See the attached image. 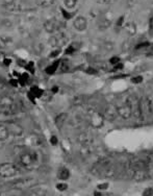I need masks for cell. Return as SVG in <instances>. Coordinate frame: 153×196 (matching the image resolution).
I'll use <instances>...</instances> for the list:
<instances>
[{
    "label": "cell",
    "mask_w": 153,
    "mask_h": 196,
    "mask_svg": "<svg viewBox=\"0 0 153 196\" xmlns=\"http://www.w3.org/2000/svg\"><path fill=\"white\" fill-rule=\"evenodd\" d=\"M128 174L132 179L136 181H142L148 177V173L146 170L144 159L134 158L128 163Z\"/></svg>",
    "instance_id": "1"
},
{
    "label": "cell",
    "mask_w": 153,
    "mask_h": 196,
    "mask_svg": "<svg viewBox=\"0 0 153 196\" xmlns=\"http://www.w3.org/2000/svg\"><path fill=\"white\" fill-rule=\"evenodd\" d=\"M20 173V168L13 163H3L0 164V177L11 178L17 176Z\"/></svg>",
    "instance_id": "2"
},
{
    "label": "cell",
    "mask_w": 153,
    "mask_h": 196,
    "mask_svg": "<svg viewBox=\"0 0 153 196\" xmlns=\"http://www.w3.org/2000/svg\"><path fill=\"white\" fill-rule=\"evenodd\" d=\"M140 110L142 119L145 120V121H148V120H150L153 117L151 102L148 97H142L140 99Z\"/></svg>",
    "instance_id": "3"
},
{
    "label": "cell",
    "mask_w": 153,
    "mask_h": 196,
    "mask_svg": "<svg viewBox=\"0 0 153 196\" xmlns=\"http://www.w3.org/2000/svg\"><path fill=\"white\" fill-rule=\"evenodd\" d=\"M36 163V158L31 152H25L20 156V164L25 168L31 169Z\"/></svg>",
    "instance_id": "4"
},
{
    "label": "cell",
    "mask_w": 153,
    "mask_h": 196,
    "mask_svg": "<svg viewBox=\"0 0 153 196\" xmlns=\"http://www.w3.org/2000/svg\"><path fill=\"white\" fill-rule=\"evenodd\" d=\"M116 109H117L118 115L121 118H123V119H128V118H130L132 116L129 101H127V102H125V103H121V105L116 108Z\"/></svg>",
    "instance_id": "5"
},
{
    "label": "cell",
    "mask_w": 153,
    "mask_h": 196,
    "mask_svg": "<svg viewBox=\"0 0 153 196\" xmlns=\"http://www.w3.org/2000/svg\"><path fill=\"white\" fill-rule=\"evenodd\" d=\"M129 105L131 108V114L136 119H142V116H141V110H140V100H138V98L133 97L130 98Z\"/></svg>",
    "instance_id": "6"
},
{
    "label": "cell",
    "mask_w": 153,
    "mask_h": 196,
    "mask_svg": "<svg viewBox=\"0 0 153 196\" xmlns=\"http://www.w3.org/2000/svg\"><path fill=\"white\" fill-rule=\"evenodd\" d=\"M145 165H146V170L148 173V177L153 176V154H149L146 156V159H144Z\"/></svg>",
    "instance_id": "7"
},
{
    "label": "cell",
    "mask_w": 153,
    "mask_h": 196,
    "mask_svg": "<svg viewBox=\"0 0 153 196\" xmlns=\"http://www.w3.org/2000/svg\"><path fill=\"white\" fill-rule=\"evenodd\" d=\"M87 20H85V17L79 16V17H77L76 19H75L74 27L76 28L77 30L82 31V30H85V28H87Z\"/></svg>",
    "instance_id": "8"
},
{
    "label": "cell",
    "mask_w": 153,
    "mask_h": 196,
    "mask_svg": "<svg viewBox=\"0 0 153 196\" xmlns=\"http://www.w3.org/2000/svg\"><path fill=\"white\" fill-rule=\"evenodd\" d=\"M43 94H44V91H43L41 88L36 87V86H34V87H31V89H30L29 93H28V97H29L30 99L34 101L36 98L42 97Z\"/></svg>",
    "instance_id": "9"
},
{
    "label": "cell",
    "mask_w": 153,
    "mask_h": 196,
    "mask_svg": "<svg viewBox=\"0 0 153 196\" xmlns=\"http://www.w3.org/2000/svg\"><path fill=\"white\" fill-rule=\"evenodd\" d=\"M60 61H58V60L55 61V62H53L52 64L49 65V66L45 69V72L49 75H52L58 68H60Z\"/></svg>",
    "instance_id": "10"
},
{
    "label": "cell",
    "mask_w": 153,
    "mask_h": 196,
    "mask_svg": "<svg viewBox=\"0 0 153 196\" xmlns=\"http://www.w3.org/2000/svg\"><path fill=\"white\" fill-rule=\"evenodd\" d=\"M9 127L3 124H0V141H4L9 138Z\"/></svg>",
    "instance_id": "11"
},
{
    "label": "cell",
    "mask_w": 153,
    "mask_h": 196,
    "mask_svg": "<svg viewBox=\"0 0 153 196\" xmlns=\"http://www.w3.org/2000/svg\"><path fill=\"white\" fill-rule=\"evenodd\" d=\"M69 177H70V171L68 169L65 168V167L60 169V171H58V178L62 179V181H66Z\"/></svg>",
    "instance_id": "12"
},
{
    "label": "cell",
    "mask_w": 153,
    "mask_h": 196,
    "mask_svg": "<svg viewBox=\"0 0 153 196\" xmlns=\"http://www.w3.org/2000/svg\"><path fill=\"white\" fill-rule=\"evenodd\" d=\"M38 3L41 7H50L54 3V0H38Z\"/></svg>",
    "instance_id": "13"
},
{
    "label": "cell",
    "mask_w": 153,
    "mask_h": 196,
    "mask_svg": "<svg viewBox=\"0 0 153 196\" xmlns=\"http://www.w3.org/2000/svg\"><path fill=\"white\" fill-rule=\"evenodd\" d=\"M60 70H62V72H67V71L70 70V63L66 62V61L60 62Z\"/></svg>",
    "instance_id": "14"
},
{
    "label": "cell",
    "mask_w": 153,
    "mask_h": 196,
    "mask_svg": "<svg viewBox=\"0 0 153 196\" xmlns=\"http://www.w3.org/2000/svg\"><path fill=\"white\" fill-rule=\"evenodd\" d=\"M56 189H58V191L63 192V191H65V190L68 189V185H67V184H65V183L58 184V185H56Z\"/></svg>",
    "instance_id": "15"
},
{
    "label": "cell",
    "mask_w": 153,
    "mask_h": 196,
    "mask_svg": "<svg viewBox=\"0 0 153 196\" xmlns=\"http://www.w3.org/2000/svg\"><path fill=\"white\" fill-rule=\"evenodd\" d=\"M65 4L68 9H71V7H75L76 4V0H65Z\"/></svg>",
    "instance_id": "16"
},
{
    "label": "cell",
    "mask_w": 153,
    "mask_h": 196,
    "mask_svg": "<svg viewBox=\"0 0 153 196\" xmlns=\"http://www.w3.org/2000/svg\"><path fill=\"white\" fill-rule=\"evenodd\" d=\"M143 195H144V196H151V195H153V188H147V189H145Z\"/></svg>",
    "instance_id": "17"
},
{
    "label": "cell",
    "mask_w": 153,
    "mask_h": 196,
    "mask_svg": "<svg viewBox=\"0 0 153 196\" xmlns=\"http://www.w3.org/2000/svg\"><path fill=\"white\" fill-rule=\"evenodd\" d=\"M62 14H63V16L65 17V19H71V18H72V16H73L72 14L68 13V12H67L66 10H64V9L62 10Z\"/></svg>",
    "instance_id": "18"
},
{
    "label": "cell",
    "mask_w": 153,
    "mask_h": 196,
    "mask_svg": "<svg viewBox=\"0 0 153 196\" xmlns=\"http://www.w3.org/2000/svg\"><path fill=\"white\" fill-rule=\"evenodd\" d=\"M131 81L133 83H141L143 81V77L142 76H136L133 78H131Z\"/></svg>",
    "instance_id": "19"
},
{
    "label": "cell",
    "mask_w": 153,
    "mask_h": 196,
    "mask_svg": "<svg viewBox=\"0 0 153 196\" xmlns=\"http://www.w3.org/2000/svg\"><path fill=\"white\" fill-rule=\"evenodd\" d=\"M149 45H150V44H149L148 42L142 43V44H138V46L136 47V49H142V48H144V49H145V48H147V47H148Z\"/></svg>",
    "instance_id": "20"
},
{
    "label": "cell",
    "mask_w": 153,
    "mask_h": 196,
    "mask_svg": "<svg viewBox=\"0 0 153 196\" xmlns=\"http://www.w3.org/2000/svg\"><path fill=\"white\" fill-rule=\"evenodd\" d=\"M75 51V48L73 47V45H71V46H69L68 48H67V51H66V53L67 54H69V53H73V52Z\"/></svg>",
    "instance_id": "21"
},
{
    "label": "cell",
    "mask_w": 153,
    "mask_h": 196,
    "mask_svg": "<svg viewBox=\"0 0 153 196\" xmlns=\"http://www.w3.org/2000/svg\"><path fill=\"white\" fill-rule=\"evenodd\" d=\"M119 62H120V59L118 58V56H114V58L111 59V64H114V65L118 64Z\"/></svg>",
    "instance_id": "22"
},
{
    "label": "cell",
    "mask_w": 153,
    "mask_h": 196,
    "mask_svg": "<svg viewBox=\"0 0 153 196\" xmlns=\"http://www.w3.org/2000/svg\"><path fill=\"white\" fill-rule=\"evenodd\" d=\"M98 3H101V4H106V3L111 2V0H96Z\"/></svg>",
    "instance_id": "23"
},
{
    "label": "cell",
    "mask_w": 153,
    "mask_h": 196,
    "mask_svg": "<svg viewBox=\"0 0 153 196\" xmlns=\"http://www.w3.org/2000/svg\"><path fill=\"white\" fill-rule=\"evenodd\" d=\"M4 47H5V42H4V40L0 38V49L4 48Z\"/></svg>",
    "instance_id": "24"
},
{
    "label": "cell",
    "mask_w": 153,
    "mask_h": 196,
    "mask_svg": "<svg viewBox=\"0 0 153 196\" xmlns=\"http://www.w3.org/2000/svg\"><path fill=\"white\" fill-rule=\"evenodd\" d=\"M51 144L55 145L56 143H58V139H56V137H51Z\"/></svg>",
    "instance_id": "25"
},
{
    "label": "cell",
    "mask_w": 153,
    "mask_h": 196,
    "mask_svg": "<svg viewBox=\"0 0 153 196\" xmlns=\"http://www.w3.org/2000/svg\"><path fill=\"white\" fill-rule=\"evenodd\" d=\"M98 188H99V189H107V188H109V184H104V185H99L98 186Z\"/></svg>",
    "instance_id": "26"
},
{
    "label": "cell",
    "mask_w": 153,
    "mask_h": 196,
    "mask_svg": "<svg viewBox=\"0 0 153 196\" xmlns=\"http://www.w3.org/2000/svg\"><path fill=\"white\" fill-rule=\"evenodd\" d=\"M123 20H124V17H121L119 19V21H118V26H121L122 23H123Z\"/></svg>",
    "instance_id": "27"
},
{
    "label": "cell",
    "mask_w": 153,
    "mask_h": 196,
    "mask_svg": "<svg viewBox=\"0 0 153 196\" xmlns=\"http://www.w3.org/2000/svg\"><path fill=\"white\" fill-rule=\"evenodd\" d=\"M58 87H53L52 89H51V92H52V93H56V92H58Z\"/></svg>",
    "instance_id": "28"
},
{
    "label": "cell",
    "mask_w": 153,
    "mask_h": 196,
    "mask_svg": "<svg viewBox=\"0 0 153 196\" xmlns=\"http://www.w3.org/2000/svg\"><path fill=\"white\" fill-rule=\"evenodd\" d=\"M87 72H89V73H93V74H95V73H96V70H93V69H89V70H87Z\"/></svg>",
    "instance_id": "29"
},
{
    "label": "cell",
    "mask_w": 153,
    "mask_h": 196,
    "mask_svg": "<svg viewBox=\"0 0 153 196\" xmlns=\"http://www.w3.org/2000/svg\"><path fill=\"white\" fill-rule=\"evenodd\" d=\"M151 29H153V19L151 20Z\"/></svg>",
    "instance_id": "30"
}]
</instances>
